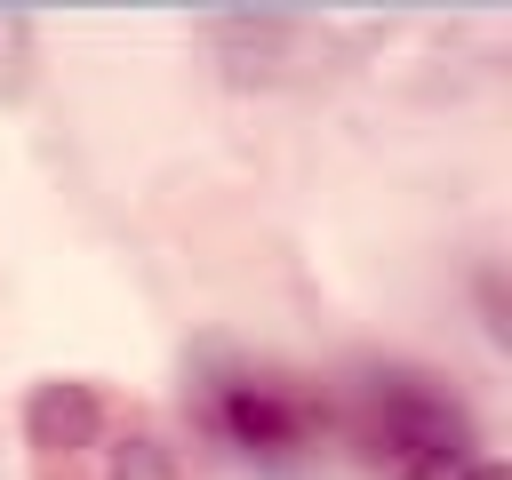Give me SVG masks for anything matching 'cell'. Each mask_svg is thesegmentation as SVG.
<instances>
[{"label":"cell","mask_w":512,"mask_h":480,"mask_svg":"<svg viewBox=\"0 0 512 480\" xmlns=\"http://www.w3.org/2000/svg\"><path fill=\"white\" fill-rule=\"evenodd\" d=\"M192 408H200V432L248 464V472H312L320 464V440H328V400L320 384L272 368V360H248V352H200L192 368Z\"/></svg>","instance_id":"6da1fadb"},{"label":"cell","mask_w":512,"mask_h":480,"mask_svg":"<svg viewBox=\"0 0 512 480\" xmlns=\"http://www.w3.org/2000/svg\"><path fill=\"white\" fill-rule=\"evenodd\" d=\"M352 440L400 472V480H448L472 464V416L464 400L424 376V368H400V360H368L352 376Z\"/></svg>","instance_id":"7a4b0ae2"},{"label":"cell","mask_w":512,"mask_h":480,"mask_svg":"<svg viewBox=\"0 0 512 480\" xmlns=\"http://www.w3.org/2000/svg\"><path fill=\"white\" fill-rule=\"evenodd\" d=\"M32 88V16L0 8V104H16Z\"/></svg>","instance_id":"3957f363"},{"label":"cell","mask_w":512,"mask_h":480,"mask_svg":"<svg viewBox=\"0 0 512 480\" xmlns=\"http://www.w3.org/2000/svg\"><path fill=\"white\" fill-rule=\"evenodd\" d=\"M456 480H512V464H504V456H472Z\"/></svg>","instance_id":"277c9868"}]
</instances>
